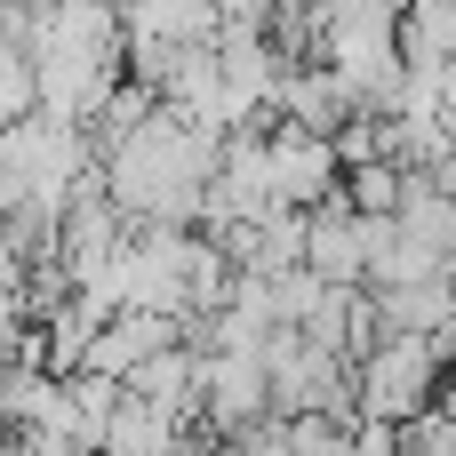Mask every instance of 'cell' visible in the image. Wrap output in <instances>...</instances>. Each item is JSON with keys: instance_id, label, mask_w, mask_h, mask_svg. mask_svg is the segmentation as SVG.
<instances>
[{"instance_id": "obj_9", "label": "cell", "mask_w": 456, "mask_h": 456, "mask_svg": "<svg viewBox=\"0 0 456 456\" xmlns=\"http://www.w3.org/2000/svg\"><path fill=\"white\" fill-rule=\"evenodd\" d=\"M441 409L456 417V361H449V385H441Z\"/></svg>"}, {"instance_id": "obj_1", "label": "cell", "mask_w": 456, "mask_h": 456, "mask_svg": "<svg viewBox=\"0 0 456 456\" xmlns=\"http://www.w3.org/2000/svg\"><path fill=\"white\" fill-rule=\"evenodd\" d=\"M353 385H361V417H377V425H417V417L441 409L449 353H441V337H385V345L353 369Z\"/></svg>"}, {"instance_id": "obj_2", "label": "cell", "mask_w": 456, "mask_h": 456, "mask_svg": "<svg viewBox=\"0 0 456 456\" xmlns=\"http://www.w3.org/2000/svg\"><path fill=\"white\" fill-rule=\"evenodd\" d=\"M281 417L273 409V369L265 353H208V401H200V425L216 441H240L248 425Z\"/></svg>"}, {"instance_id": "obj_8", "label": "cell", "mask_w": 456, "mask_h": 456, "mask_svg": "<svg viewBox=\"0 0 456 456\" xmlns=\"http://www.w3.org/2000/svg\"><path fill=\"white\" fill-rule=\"evenodd\" d=\"M329 16H353V24H409L417 0H321Z\"/></svg>"}, {"instance_id": "obj_6", "label": "cell", "mask_w": 456, "mask_h": 456, "mask_svg": "<svg viewBox=\"0 0 456 456\" xmlns=\"http://www.w3.org/2000/svg\"><path fill=\"white\" fill-rule=\"evenodd\" d=\"M345 208H353V216H401V208H409V168H401V160L353 168V176H345Z\"/></svg>"}, {"instance_id": "obj_3", "label": "cell", "mask_w": 456, "mask_h": 456, "mask_svg": "<svg viewBox=\"0 0 456 456\" xmlns=\"http://www.w3.org/2000/svg\"><path fill=\"white\" fill-rule=\"evenodd\" d=\"M273 184H281V208L321 216V208L345 200V160H337L329 136H305V128L281 120V128H273Z\"/></svg>"}, {"instance_id": "obj_7", "label": "cell", "mask_w": 456, "mask_h": 456, "mask_svg": "<svg viewBox=\"0 0 456 456\" xmlns=\"http://www.w3.org/2000/svg\"><path fill=\"white\" fill-rule=\"evenodd\" d=\"M289 441H297V456H361L353 425H337V417H289Z\"/></svg>"}, {"instance_id": "obj_4", "label": "cell", "mask_w": 456, "mask_h": 456, "mask_svg": "<svg viewBox=\"0 0 456 456\" xmlns=\"http://www.w3.org/2000/svg\"><path fill=\"white\" fill-rule=\"evenodd\" d=\"M176 345H192L184 337V321H168V313H120L104 337H96V353H88V369L96 377H136L144 361H160V353H176Z\"/></svg>"}, {"instance_id": "obj_5", "label": "cell", "mask_w": 456, "mask_h": 456, "mask_svg": "<svg viewBox=\"0 0 456 456\" xmlns=\"http://www.w3.org/2000/svg\"><path fill=\"white\" fill-rule=\"evenodd\" d=\"M369 216H353L345 200L337 208H321L313 216V248H305V265L321 273V281H337V289H369Z\"/></svg>"}, {"instance_id": "obj_10", "label": "cell", "mask_w": 456, "mask_h": 456, "mask_svg": "<svg viewBox=\"0 0 456 456\" xmlns=\"http://www.w3.org/2000/svg\"><path fill=\"white\" fill-rule=\"evenodd\" d=\"M449 289H456V265H449Z\"/></svg>"}]
</instances>
